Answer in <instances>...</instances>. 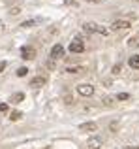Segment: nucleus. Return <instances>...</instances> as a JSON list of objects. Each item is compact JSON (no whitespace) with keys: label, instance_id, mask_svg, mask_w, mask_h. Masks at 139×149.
Masks as SVG:
<instances>
[{"label":"nucleus","instance_id":"f257e3e1","mask_svg":"<svg viewBox=\"0 0 139 149\" xmlns=\"http://www.w3.org/2000/svg\"><path fill=\"white\" fill-rule=\"evenodd\" d=\"M85 30L87 32H98V34H107V29H103V26L96 25V23H85Z\"/></svg>","mask_w":139,"mask_h":149},{"label":"nucleus","instance_id":"f03ea898","mask_svg":"<svg viewBox=\"0 0 139 149\" xmlns=\"http://www.w3.org/2000/svg\"><path fill=\"white\" fill-rule=\"evenodd\" d=\"M70 51H72V53H83V51H85L83 40H81V38H75V40L70 44Z\"/></svg>","mask_w":139,"mask_h":149},{"label":"nucleus","instance_id":"7ed1b4c3","mask_svg":"<svg viewBox=\"0 0 139 149\" xmlns=\"http://www.w3.org/2000/svg\"><path fill=\"white\" fill-rule=\"evenodd\" d=\"M36 57V49L30 47V45H25V47H21V58H25V61H30V58Z\"/></svg>","mask_w":139,"mask_h":149},{"label":"nucleus","instance_id":"20e7f679","mask_svg":"<svg viewBox=\"0 0 139 149\" xmlns=\"http://www.w3.org/2000/svg\"><path fill=\"white\" fill-rule=\"evenodd\" d=\"M77 93H79V95H83V96H90L92 93H94V87H92V85H88V83H83V85H79V87H77Z\"/></svg>","mask_w":139,"mask_h":149},{"label":"nucleus","instance_id":"39448f33","mask_svg":"<svg viewBox=\"0 0 139 149\" xmlns=\"http://www.w3.org/2000/svg\"><path fill=\"white\" fill-rule=\"evenodd\" d=\"M64 55V47L60 44H56V45H53V49H51V61H55V58H60Z\"/></svg>","mask_w":139,"mask_h":149},{"label":"nucleus","instance_id":"423d86ee","mask_svg":"<svg viewBox=\"0 0 139 149\" xmlns=\"http://www.w3.org/2000/svg\"><path fill=\"white\" fill-rule=\"evenodd\" d=\"M45 77L43 76H38V77H34L32 81H30V87H41V85H45Z\"/></svg>","mask_w":139,"mask_h":149},{"label":"nucleus","instance_id":"0eeeda50","mask_svg":"<svg viewBox=\"0 0 139 149\" xmlns=\"http://www.w3.org/2000/svg\"><path fill=\"white\" fill-rule=\"evenodd\" d=\"M23 100H25V95H23V93H15V95L10 96L11 104H19V102H23Z\"/></svg>","mask_w":139,"mask_h":149},{"label":"nucleus","instance_id":"6e6552de","mask_svg":"<svg viewBox=\"0 0 139 149\" xmlns=\"http://www.w3.org/2000/svg\"><path fill=\"white\" fill-rule=\"evenodd\" d=\"M128 26H130V23H128V21H115V23H113V29H115V30L128 29Z\"/></svg>","mask_w":139,"mask_h":149},{"label":"nucleus","instance_id":"1a4fd4ad","mask_svg":"<svg viewBox=\"0 0 139 149\" xmlns=\"http://www.w3.org/2000/svg\"><path fill=\"white\" fill-rule=\"evenodd\" d=\"M130 66H132L133 70H139V55H133V57H130Z\"/></svg>","mask_w":139,"mask_h":149},{"label":"nucleus","instance_id":"9d476101","mask_svg":"<svg viewBox=\"0 0 139 149\" xmlns=\"http://www.w3.org/2000/svg\"><path fill=\"white\" fill-rule=\"evenodd\" d=\"M79 128H81V130H96L98 127H96V123H83Z\"/></svg>","mask_w":139,"mask_h":149},{"label":"nucleus","instance_id":"9b49d317","mask_svg":"<svg viewBox=\"0 0 139 149\" xmlns=\"http://www.w3.org/2000/svg\"><path fill=\"white\" fill-rule=\"evenodd\" d=\"M21 117H23V113H21V111H11L10 119H11V121H19V119H21Z\"/></svg>","mask_w":139,"mask_h":149},{"label":"nucleus","instance_id":"f8f14e48","mask_svg":"<svg viewBox=\"0 0 139 149\" xmlns=\"http://www.w3.org/2000/svg\"><path fill=\"white\" fill-rule=\"evenodd\" d=\"M26 72H28V68H25V66H21V68L17 70V76H19V77H25V76H26Z\"/></svg>","mask_w":139,"mask_h":149},{"label":"nucleus","instance_id":"ddd939ff","mask_svg":"<svg viewBox=\"0 0 139 149\" xmlns=\"http://www.w3.org/2000/svg\"><path fill=\"white\" fill-rule=\"evenodd\" d=\"M88 146H90V149H98L100 140H90V142H88Z\"/></svg>","mask_w":139,"mask_h":149},{"label":"nucleus","instance_id":"4468645a","mask_svg":"<svg viewBox=\"0 0 139 149\" xmlns=\"http://www.w3.org/2000/svg\"><path fill=\"white\" fill-rule=\"evenodd\" d=\"M117 98H118V100H128V98H130V95H128V93H118Z\"/></svg>","mask_w":139,"mask_h":149},{"label":"nucleus","instance_id":"2eb2a0df","mask_svg":"<svg viewBox=\"0 0 139 149\" xmlns=\"http://www.w3.org/2000/svg\"><path fill=\"white\" fill-rule=\"evenodd\" d=\"M32 25H34V21H25V23H23L21 26H25V29H28V26H32Z\"/></svg>","mask_w":139,"mask_h":149},{"label":"nucleus","instance_id":"dca6fc26","mask_svg":"<svg viewBox=\"0 0 139 149\" xmlns=\"http://www.w3.org/2000/svg\"><path fill=\"white\" fill-rule=\"evenodd\" d=\"M81 70H83V68H68V72L70 74H77V72H81Z\"/></svg>","mask_w":139,"mask_h":149},{"label":"nucleus","instance_id":"f3484780","mask_svg":"<svg viewBox=\"0 0 139 149\" xmlns=\"http://www.w3.org/2000/svg\"><path fill=\"white\" fill-rule=\"evenodd\" d=\"M4 111H8V104H0V113H4Z\"/></svg>","mask_w":139,"mask_h":149},{"label":"nucleus","instance_id":"a211bd4d","mask_svg":"<svg viewBox=\"0 0 139 149\" xmlns=\"http://www.w3.org/2000/svg\"><path fill=\"white\" fill-rule=\"evenodd\" d=\"M4 68H6V62H4V61H2V62H0V72H2V70H4Z\"/></svg>","mask_w":139,"mask_h":149},{"label":"nucleus","instance_id":"6ab92c4d","mask_svg":"<svg viewBox=\"0 0 139 149\" xmlns=\"http://www.w3.org/2000/svg\"><path fill=\"white\" fill-rule=\"evenodd\" d=\"M90 2H98V0H90Z\"/></svg>","mask_w":139,"mask_h":149}]
</instances>
